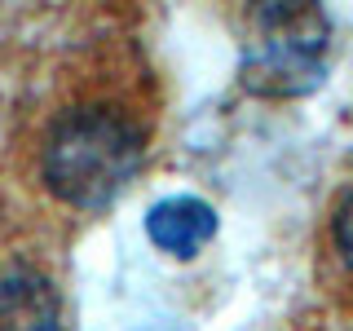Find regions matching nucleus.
I'll use <instances>...</instances> for the list:
<instances>
[{"label":"nucleus","instance_id":"1","mask_svg":"<svg viewBox=\"0 0 353 331\" xmlns=\"http://www.w3.org/2000/svg\"><path fill=\"white\" fill-rule=\"evenodd\" d=\"M40 168L62 203L97 212L141 168V132L110 106H75L49 128Z\"/></svg>","mask_w":353,"mask_h":331},{"label":"nucleus","instance_id":"2","mask_svg":"<svg viewBox=\"0 0 353 331\" xmlns=\"http://www.w3.org/2000/svg\"><path fill=\"white\" fill-rule=\"evenodd\" d=\"M331 18L318 5H256L243 44V88L256 97H305L323 84Z\"/></svg>","mask_w":353,"mask_h":331},{"label":"nucleus","instance_id":"3","mask_svg":"<svg viewBox=\"0 0 353 331\" xmlns=\"http://www.w3.org/2000/svg\"><path fill=\"white\" fill-rule=\"evenodd\" d=\"M0 331H62L58 287L27 261L0 270Z\"/></svg>","mask_w":353,"mask_h":331},{"label":"nucleus","instance_id":"4","mask_svg":"<svg viewBox=\"0 0 353 331\" xmlns=\"http://www.w3.org/2000/svg\"><path fill=\"white\" fill-rule=\"evenodd\" d=\"M146 234L159 252L190 261L203 243H212L216 212H212V203H203L194 194H172V199H159L146 212Z\"/></svg>","mask_w":353,"mask_h":331},{"label":"nucleus","instance_id":"5","mask_svg":"<svg viewBox=\"0 0 353 331\" xmlns=\"http://www.w3.org/2000/svg\"><path fill=\"white\" fill-rule=\"evenodd\" d=\"M331 234H336V248H340V257H345V265L353 270V190L336 203V221H331Z\"/></svg>","mask_w":353,"mask_h":331}]
</instances>
